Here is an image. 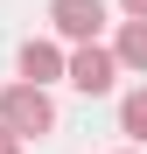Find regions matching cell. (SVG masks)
<instances>
[{
    "mask_svg": "<svg viewBox=\"0 0 147 154\" xmlns=\"http://www.w3.org/2000/svg\"><path fill=\"white\" fill-rule=\"evenodd\" d=\"M119 70H126V63H119V49H98V42H84L77 56H70V84H77L84 98H105V91L119 84Z\"/></svg>",
    "mask_w": 147,
    "mask_h": 154,
    "instance_id": "2",
    "label": "cell"
},
{
    "mask_svg": "<svg viewBox=\"0 0 147 154\" xmlns=\"http://www.w3.org/2000/svg\"><path fill=\"white\" fill-rule=\"evenodd\" d=\"M21 77L28 84H56V77H70V56L56 42H21Z\"/></svg>",
    "mask_w": 147,
    "mask_h": 154,
    "instance_id": "4",
    "label": "cell"
},
{
    "mask_svg": "<svg viewBox=\"0 0 147 154\" xmlns=\"http://www.w3.org/2000/svg\"><path fill=\"white\" fill-rule=\"evenodd\" d=\"M0 126H14L21 140H42L56 126V105H49V84H28L21 77L14 91H0Z\"/></svg>",
    "mask_w": 147,
    "mask_h": 154,
    "instance_id": "1",
    "label": "cell"
},
{
    "mask_svg": "<svg viewBox=\"0 0 147 154\" xmlns=\"http://www.w3.org/2000/svg\"><path fill=\"white\" fill-rule=\"evenodd\" d=\"M119 7H126V21H147V0H119Z\"/></svg>",
    "mask_w": 147,
    "mask_h": 154,
    "instance_id": "8",
    "label": "cell"
},
{
    "mask_svg": "<svg viewBox=\"0 0 147 154\" xmlns=\"http://www.w3.org/2000/svg\"><path fill=\"white\" fill-rule=\"evenodd\" d=\"M112 49H119V63H126V70H140V77H147V21H126Z\"/></svg>",
    "mask_w": 147,
    "mask_h": 154,
    "instance_id": "6",
    "label": "cell"
},
{
    "mask_svg": "<svg viewBox=\"0 0 147 154\" xmlns=\"http://www.w3.org/2000/svg\"><path fill=\"white\" fill-rule=\"evenodd\" d=\"M0 154H21V133H14V126H0Z\"/></svg>",
    "mask_w": 147,
    "mask_h": 154,
    "instance_id": "7",
    "label": "cell"
},
{
    "mask_svg": "<svg viewBox=\"0 0 147 154\" xmlns=\"http://www.w3.org/2000/svg\"><path fill=\"white\" fill-rule=\"evenodd\" d=\"M49 28L70 42H98L105 28V0H49Z\"/></svg>",
    "mask_w": 147,
    "mask_h": 154,
    "instance_id": "3",
    "label": "cell"
},
{
    "mask_svg": "<svg viewBox=\"0 0 147 154\" xmlns=\"http://www.w3.org/2000/svg\"><path fill=\"white\" fill-rule=\"evenodd\" d=\"M119 133H126V140H140V147H147V84H140V91H126V98H119Z\"/></svg>",
    "mask_w": 147,
    "mask_h": 154,
    "instance_id": "5",
    "label": "cell"
}]
</instances>
